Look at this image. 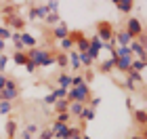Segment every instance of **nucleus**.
<instances>
[{"label": "nucleus", "mask_w": 147, "mask_h": 139, "mask_svg": "<svg viewBox=\"0 0 147 139\" xmlns=\"http://www.w3.org/2000/svg\"><path fill=\"white\" fill-rule=\"evenodd\" d=\"M95 30H97V38L101 40L103 44H109V46H116L113 44V23L111 21H107V19H101V21H97L95 23Z\"/></svg>", "instance_id": "f257e3e1"}, {"label": "nucleus", "mask_w": 147, "mask_h": 139, "mask_svg": "<svg viewBox=\"0 0 147 139\" xmlns=\"http://www.w3.org/2000/svg\"><path fill=\"white\" fill-rule=\"evenodd\" d=\"M90 97H92V91H90V87L86 82L80 84V87H76V89H67V101H76V103L88 105Z\"/></svg>", "instance_id": "f03ea898"}, {"label": "nucleus", "mask_w": 147, "mask_h": 139, "mask_svg": "<svg viewBox=\"0 0 147 139\" xmlns=\"http://www.w3.org/2000/svg\"><path fill=\"white\" fill-rule=\"evenodd\" d=\"M122 30H124V32H126V34H128L130 38H132V40H137V38H139V36H141L143 32H145V28H143V21H141L139 17H132V15H128V17H126V21H124V28H122Z\"/></svg>", "instance_id": "7ed1b4c3"}, {"label": "nucleus", "mask_w": 147, "mask_h": 139, "mask_svg": "<svg viewBox=\"0 0 147 139\" xmlns=\"http://www.w3.org/2000/svg\"><path fill=\"white\" fill-rule=\"evenodd\" d=\"M69 25L67 23H65V21H59L57 25H55V28H51V36H53V40H63V38H67L69 36Z\"/></svg>", "instance_id": "20e7f679"}, {"label": "nucleus", "mask_w": 147, "mask_h": 139, "mask_svg": "<svg viewBox=\"0 0 147 139\" xmlns=\"http://www.w3.org/2000/svg\"><path fill=\"white\" fill-rule=\"evenodd\" d=\"M4 23H6V28H9L11 32H23V28H25V19L21 15L4 17Z\"/></svg>", "instance_id": "39448f33"}, {"label": "nucleus", "mask_w": 147, "mask_h": 139, "mask_svg": "<svg viewBox=\"0 0 147 139\" xmlns=\"http://www.w3.org/2000/svg\"><path fill=\"white\" fill-rule=\"evenodd\" d=\"M69 129H71V124H61V122H55L51 127L53 137H55V139H67L69 137Z\"/></svg>", "instance_id": "423d86ee"}, {"label": "nucleus", "mask_w": 147, "mask_h": 139, "mask_svg": "<svg viewBox=\"0 0 147 139\" xmlns=\"http://www.w3.org/2000/svg\"><path fill=\"white\" fill-rule=\"evenodd\" d=\"M19 87H6L4 91H0V101H15V99L19 97Z\"/></svg>", "instance_id": "0eeeda50"}, {"label": "nucleus", "mask_w": 147, "mask_h": 139, "mask_svg": "<svg viewBox=\"0 0 147 139\" xmlns=\"http://www.w3.org/2000/svg\"><path fill=\"white\" fill-rule=\"evenodd\" d=\"M130 114H132V120H135V124H137L139 129L147 127V112H145L143 108H139V110H132Z\"/></svg>", "instance_id": "6e6552de"}, {"label": "nucleus", "mask_w": 147, "mask_h": 139, "mask_svg": "<svg viewBox=\"0 0 147 139\" xmlns=\"http://www.w3.org/2000/svg\"><path fill=\"white\" fill-rule=\"evenodd\" d=\"M113 6H116L120 13H124V15H130L132 9H135V2H132V0H113Z\"/></svg>", "instance_id": "1a4fd4ad"}, {"label": "nucleus", "mask_w": 147, "mask_h": 139, "mask_svg": "<svg viewBox=\"0 0 147 139\" xmlns=\"http://www.w3.org/2000/svg\"><path fill=\"white\" fill-rule=\"evenodd\" d=\"M130 61H132V57H118L116 61H113V70H118V72H122V74H126V72L130 70Z\"/></svg>", "instance_id": "9d476101"}, {"label": "nucleus", "mask_w": 147, "mask_h": 139, "mask_svg": "<svg viewBox=\"0 0 147 139\" xmlns=\"http://www.w3.org/2000/svg\"><path fill=\"white\" fill-rule=\"evenodd\" d=\"M17 118H11L9 116V120H6V124H4V133H6V139H15V135H17Z\"/></svg>", "instance_id": "9b49d317"}, {"label": "nucleus", "mask_w": 147, "mask_h": 139, "mask_svg": "<svg viewBox=\"0 0 147 139\" xmlns=\"http://www.w3.org/2000/svg\"><path fill=\"white\" fill-rule=\"evenodd\" d=\"M21 44H23V49L28 51V49H34V46H38V38L34 34H28V32H21Z\"/></svg>", "instance_id": "f8f14e48"}, {"label": "nucleus", "mask_w": 147, "mask_h": 139, "mask_svg": "<svg viewBox=\"0 0 147 139\" xmlns=\"http://www.w3.org/2000/svg\"><path fill=\"white\" fill-rule=\"evenodd\" d=\"M128 49H130V53H132V57H139V59H141V61H145V59H147V55H145V46L143 44H139L137 40H132L130 44H128Z\"/></svg>", "instance_id": "ddd939ff"}, {"label": "nucleus", "mask_w": 147, "mask_h": 139, "mask_svg": "<svg viewBox=\"0 0 147 139\" xmlns=\"http://www.w3.org/2000/svg\"><path fill=\"white\" fill-rule=\"evenodd\" d=\"M84 108H86V105H82V103L69 101V108H67V112H69V116H71V118H78V120H80V116H82Z\"/></svg>", "instance_id": "4468645a"}, {"label": "nucleus", "mask_w": 147, "mask_h": 139, "mask_svg": "<svg viewBox=\"0 0 147 139\" xmlns=\"http://www.w3.org/2000/svg\"><path fill=\"white\" fill-rule=\"evenodd\" d=\"M67 59H69V65L67 68H71V70H82V65H80V57H78V53L76 51H69L67 53Z\"/></svg>", "instance_id": "2eb2a0df"}, {"label": "nucleus", "mask_w": 147, "mask_h": 139, "mask_svg": "<svg viewBox=\"0 0 147 139\" xmlns=\"http://www.w3.org/2000/svg\"><path fill=\"white\" fill-rule=\"evenodd\" d=\"M11 61H15V65H25L30 59H28V53L25 51H19V53H13L11 55Z\"/></svg>", "instance_id": "dca6fc26"}, {"label": "nucleus", "mask_w": 147, "mask_h": 139, "mask_svg": "<svg viewBox=\"0 0 147 139\" xmlns=\"http://www.w3.org/2000/svg\"><path fill=\"white\" fill-rule=\"evenodd\" d=\"M55 65H59V68H67L69 65V59H67V53H61V51H57L55 53Z\"/></svg>", "instance_id": "f3484780"}, {"label": "nucleus", "mask_w": 147, "mask_h": 139, "mask_svg": "<svg viewBox=\"0 0 147 139\" xmlns=\"http://www.w3.org/2000/svg\"><path fill=\"white\" fill-rule=\"evenodd\" d=\"M99 72L101 74H111L113 72V59H103V61H99Z\"/></svg>", "instance_id": "a211bd4d"}, {"label": "nucleus", "mask_w": 147, "mask_h": 139, "mask_svg": "<svg viewBox=\"0 0 147 139\" xmlns=\"http://www.w3.org/2000/svg\"><path fill=\"white\" fill-rule=\"evenodd\" d=\"M57 87H61V89H69V87H71V76H69V74H65V72H61V74L57 76Z\"/></svg>", "instance_id": "6ab92c4d"}, {"label": "nucleus", "mask_w": 147, "mask_h": 139, "mask_svg": "<svg viewBox=\"0 0 147 139\" xmlns=\"http://www.w3.org/2000/svg\"><path fill=\"white\" fill-rule=\"evenodd\" d=\"M67 108H69L67 97H65V99H57L55 105H53V112H55V114H61V112H67Z\"/></svg>", "instance_id": "aec40b11"}, {"label": "nucleus", "mask_w": 147, "mask_h": 139, "mask_svg": "<svg viewBox=\"0 0 147 139\" xmlns=\"http://www.w3.org/2000/svg\"><path fill=\"white\" fill-rule=\"evenodd\" d=\"M0 15H4V17L19 15V4H4L2 9H0Z\"/></svg>", "instance_id": "412c9836"}, {"label": "nucleus", "mask_w": 147, "mask_h": 139, "mask_svg": "<svg viewBox=\"0 0 147 139\" xmlns=\"http://www.w3.org/2000/svg\"><path fill=\"white\" fill-rule=\"evenodd\" d=\"M95 116H97V112L92 110V108H88V105H86L84 108V112H82V116H80V122H90V120H95Z\"/></svg>", "instance_id": "4be33fe9"}, {"label": "nucleus", "mask_w": 147, "mask_h": 139, "mask_svg": "<svg viewBox=\"0 0 147 139\" xmlns=\"http://www.w3.org/2000/svg\"><path fill=\"white\" fill-rule=\"evenodd\" d=\"M145 68H147V61H141V59H135V57H132V61H130V70H132V72L143 74Z\"/></svg>", "instance_id": "5701e85b"}, {"label": "nucleus", "mask_w": 147, "mask_h": 139, "mask_svg": "<svg viewBox=\"0 0 147 139\" xmlns=\"http://www.w3.org/2000/svg\"><path fill=\"white\" fill-rule=\"evenodd\" d=\"M59 51L61 53H69V51H74V40L67 36V38H63V40H59Z\"/></svg>", "instance_id": "b1692460"}, {"label": "nucleus", "mask_w": 147, "mask_h": 139, "mask_svg": "<svg viewBox=\"0 0 147 139\" xmlns=\"http://www.w3.org/2000/svg\"><path fill=\"white\" fill-rule=\"evenodd\" d=\"M42 21H44L46 25H51V28H55V25L61 21V17H59V13H49V15H46Z\"/></svg>", "instance_id": "393cba45"}, {"label": "nucleus", "mask_w": 147, "mask_h": 139, "mask_svg": "<svg viewBox=\"0 0 147 139\" xmlns=\"http://www.w3.org/2000/svg\"><path fill=\"white\" fill-rule=\"evenodd\" d=\"M126 78H130L135 84H143L145 82V78H143V74H139V72H132V70H128L126 72Z\"/></svg>", "instance_id": "a878e982"}, {"label": "nucleus", "mask_w": 147, "mask_h": 139, "mask_svg": "<svg viewBox=\"0 0 147 139\" xmlns=\"http://www.w3.org/2000/svg\"><path fill=\"white\" fill-rule=\"evenodd\" d=\"M13 103L11 101H0V116H11Z\"/></svg>", "instance_id": "bb28decb"}, {"label": "nucleus", "mask_w": 147, "mask_h": 139, "mask_svg": "<svg viewBox=\"0 0 147 139\" xmlns=\"http://www.w3.org/2000/svg\"><path fill=\"white\" fill-rule=\"evenodd\" d=\"M55 118H57L55 122H61V124H69V122H71L69 112H61V114H55Z\"/></svg>", "instance_id": "cd10ccee"}, {"label": "nucleus", "mask_w": 147, "mask_h": 139, "mask_svg": "<svg viewBox=\"0 0 147 139\" xmlns=\"http://www.w3.org/2000/svg\"><path fill=\"white\" fill-rule=\"evenodd\" d=\"M25 133H28V135H32V137H34V135H38L40 133V127H38V124L36 122H30V124H25Z\"/></svg>", "instance_id": "c85d7f7f"}, {"label": "nucleus", "mask_w": 147, "mask_h": 139, "mask_svg": "<svg viewBox=\"0 0 147 139\" xmlns=\"http://www.w3.org/2000/svg\"><path fill=\"white\" fill-rule=\"evenodd\" d=\"M82 135H84V131L80 129V127H71V129H69V137H67V139H82Z\"/></svg>", "instance_id": "c756f323"}, {"label": "nucleus", "mask_w": 147, "mask_h": 139, "mask_svg": "<svg viewBox=\"0 0 147 139\" xmlns=\"http://www.w3.org/2000/svg\"><path fill=\"white\" fill-rule=\"evenodd\" d=\"M80 84H84V76L82 74H71V87L69 89H76Z\"/></svg>", "instance_id": "7c9ffc66"}, {"label": "nucleus", "mask_w": 147, "mask_h": 139, "mask_svg": "<svg viewBox=\"0 0 147 139\" xmlns=\"http://www.w3.org/2000/svg\"><path fill=\"white\" fill-rule=\"evenodd\" d=\"M124 89L128 91V93H137L139 91V84H135L130 78H124Z\"/></svg>", "instance_id": "2f4dec72"}, {"label": "nucleus", "mask_w": 147, "mask_h": 139, "mask_svg": "<svg viewBox=\"0 0 147 139\" xmlns=\"http://www.w3.org/2000/svg\"><path fill=\"white\" fill-rule=\"evenodd\" d=\"M36 15H38V19H44L46 15H49V9H46V4H36Z\"/></svg>", "instance_id": "473e14b6"}, {"label": "nucleus", "mask_w": 147, "mask_h": 139, "mask_svg": "<svg viewBox=\"0 0 147 139\" xmlns=\"http://www.w3.org/2000/svg\"><path fill=\"white\" fill-rule=\"evenodd\" d=\"M0 40H11V30L6 28V25H0Z\"/></svg>", "instance_id": "72a5a7b5"}, {"label": "nucleus", "mask_w": 147, "mask_h": 139, "mask_svg": "<svg viewBox=\"0 0 147 139\" xmlns=\"http://www.w3.org/2000/svg\"><path fill=\"white\" fill-rule=\"evenodd\" d=\"M9 61H11V57L4 55V53H0V72H2V74H4V70H6V65H9Z\"/></svg>", "instance_id": "f704fd0d"}, {"label": "nucleus", "mask_w": 147, "mask_h": 139, "mask_svg": "<svg viewBox=\"0 0 147 139\" xmlns=\"http://www.w3.org/2000/svg\"><path fill=\"white\" fill-rule=\"evenodd\" d=\"M38 139H55L53 137V131H51V127H46V129H42L38 133Z\"/></svg>", "instance_id": "c9c22d12"}, {"label": "nucleus", "mask_w": 147, "mask_h": 139, "mask_svg": "<svg viewBox=\"0 0 147 139\" xmlns=\"http://www.w3.org/2000/svg\"><path fill=\"white\" fill-rule=\"evenodd\" d=\"M42 101H44V105H51V108H53V105H55V101H57V97L53 95V91H51L49 95H44V99H42Z\"/></svg>", "instance_id": "e433bc0d"}, {"label": "nucleus", "mask_w": 147, "mask_h": 139, "mask_svg": "<svg viewBox=\"0 0 147 139\" xmlns=\"http://www.w3.org/2000/svg\"><path fill=\"white\" fill-rule=\"evenodd\" d=\"M53 95H55L57 99H65V97H67V89H61V87H57L55 91H53Z\"/></svg>", "instance_id": "4c0bfd02"}, {"label": "nucleus", "mask_w": 147, "mask_h": 139, "mask_svg": "<svg viewBox=\"0 0 147 139\" xmlns=\"http://www.w3.org/2000/svg\"><path fill=\"white\" fill-rule=\"evenodd\" d=\"M28 19H32V21H36L38 15H36V4H30V9H28Z\"/></svg>", "instance_id": "58836bf2"}, {"label": "nucleus", "mask_w": 147, "mask_h": 139, "mask_svg": "<svg viewBox=\"0 0 147 139\" xmlns=\"http://www.w3.org/2000/svg\"><path fill=\"white\" fill-rule=\"evenodd\" d=\"M82 76H84V82H86V84H88V87H90V82H92V78H95V74H92L90 70H86V72H84Z\"/></svg>", "instance_id": "ea45409f"}, {"label": "nucleus", "mask_w": 147, "mask_h": 139, "mask_svg": "<svg viewBox=\"0 0 147 139\" xmlns=\"http://www.w3.org/2000/svg\"><path fill=\"white\" fill-rule=\"evenodd\" d=\"M128 139H147V127H143V129H141V133L132 135V137H128Z\"/></svg>", "instance_id": "a19ab883"}, {"label": "nucleus", "mask_w": 147, "mask_h": 139, "mask_svg": "<svg viewBox=\"0 0 147 139\" xmlns=\"http://www.w3.org/2000/svg\"><path fill=\"white\" fill-rule=\"evenodd\" d=\"M46 9H49V13H57L59 11V2H44Z\"/></svg>", "instance_id": "79ce46f5"}, {"label": "nucleus", "mask_w": 147, "mask_h": 139, "mask_svg": "<svg viewBox=\"0 0 147 139\" xmlns=\"http://www.w3.org/2000/svg\"><path fill=\"white\" fill-rule=\"evenodd\" d=\"M99 103H101V97H90V101H88V108H92V110H95Z\"/></svg>", "instance_id": "37998d69"}, {"label": "nucleus", "mask_w": 147, "mask_h": 139, "mask_svg": "<svg viewBox=\"0 0 147 139\" xmlns=\"http://www.w3.org/2000/svg\"><path fill=\"white\" fill-rule=\"evenodd\" d=\"M25 70H28V72H30V74H34V72L38 70V65H36L34 61H28V63H25Z\"/></svg>", "instance_id": "c03bdc74"}, {"label": "nucleus", "mask_w": 147, "mask_h": 139, "mask_svg": "<svg viewBox=\"0 0 147 139\" xmlns=\"http://www.w3.org/2000/svg\"><path fill=\"white\" fill-rule=\"evenodd\" d=\"M6 80H9V76L0 72V91H4V87H6Z\"/></svg>", "instance_id": "a18cd8bd"}, {"label": "nucleus", "mask_w": 147, "mask_h": 139, "mask_svg": "<svg viewBox=\"0 0 147 139\" xmlns=\"http://www.w3.org/2000/svg\"><path fill=\"white\" fill-rule=\"evenodd\" d=\"M126 108H128V110L132 112V99H130V97H128V99H126Z\"/></svg>", "instance_id": "49530a36"}, {"label": "nucleus", "mask_w": 147, "mask_h": 139, "mask_svg": "<svg viewBox=\"0 0 147 139\" xmlns=\"http://www.w3.org/2000/svg\"><path fill=\"white\" fill-rule=\"evenodd\" d=\"M21 139H34V137H32V135H28L25 131H21Z\"/></svg>", "instance_id": "de8ad7c7"}, {"label": "nucleus", "mask_w": 147, "mask_h": 139, "mask_svg": "<svg viewBox=\"0 0 147 139\" xmlns=\"http://www.w3.org/2000/svg\"><path fill=\"white\" fill-rule=\"evenodd\" d=\"M4 46H6V42H4V40H0V53H4Z\"/></svg>", "instance_id": "09e8293b"}, {"label": "nucleus", "mask_w": 147, "mask_h": 139, "mask_svg": "<svg viewBox=\"0 0 147 139\" xmlns=\"http://www.w3.org/2000/svg\"><path fill=\"white\" fill-rule=\"evenodd\" d=\"M82 139H92V137H88V135H82Z\"/></svg>", "instance_id": "8fccbe9b"}]
</instances>
